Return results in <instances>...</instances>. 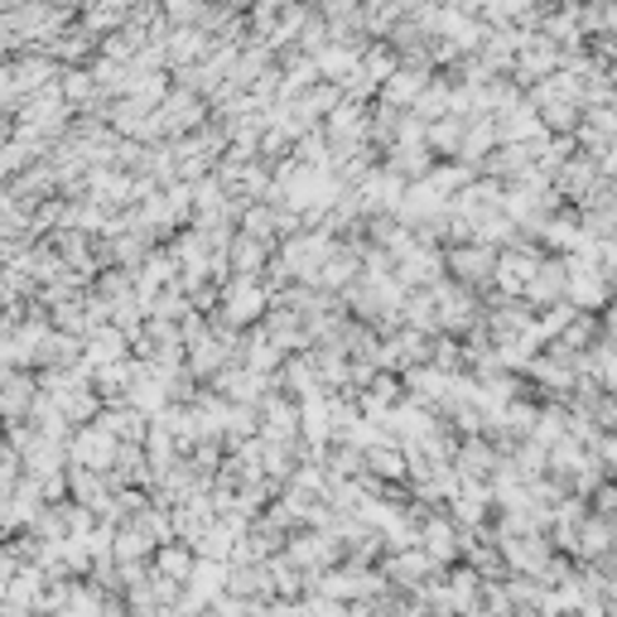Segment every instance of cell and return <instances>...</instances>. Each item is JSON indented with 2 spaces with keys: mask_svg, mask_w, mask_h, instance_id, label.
<instances>
[{
  "mask_svg": "<svg viewBox=\"0 0 617 617\" xmlns=\"http://www.w3.org/2000/svg\"><path fill=\"white\" fill-rule=\"evenodd\" d=\"M270 299H275V290L260 275H227L222 280V305H217V319H213V328H246V323H256L260 313L270 309Z\"/></svg>",
  "mask_w": 617,
  "mask_h": 617,
  "instance_id": "cell-1",
  "label": "cell"
},
{
  "mask_svg": "<svg viewBox=\"0 0 617 617\" xmlns=\"http://www.w3.org/2000/svg\"><path fill=\"white\" fill-rule=\"evenodd\" d=\"M116 454H121V439H116L111 429H102L97 419H92V425H77L73 435H68V458H73V468L111 472Z\"/></svg>",
  "mask_w": 617,
  "mask_h": 617,
  "instance_id": "cell-2",
  "label": "cell"
},
{
  "mask_svg": "<svg viewBox=\"0 0 617 617\" xmlns=\"http://www.w3.org/2000/svg\"><path fill=\"white\" fill-rule=\"evenodd\" d=\"M492 266H497V252L492 246H482V242H458L444 252V270L454 275L464 290H478V285H488L492 280Z\"/></svg>",
  "mask_w": 617,
  "mask_h": 617,
  "instance_id": "cell-3",
  "label": "cell"
},
{
  "mask_svg": "<svg viewBox=\"0 0 617 617\" xmlns=\"http://www.w3.org/2000/svg\"><path fill=\"white\" fill-rule=\"evenodd\" d=\"M213 44L217 39L213 34H203L199 24H189V30H169V39H164V63L169 68H193V63H203L208 54H213Z\"/></svg>",
  "mask_w": 617,
  "mask_h": 617,
  "instance_id": "cell-4",
  "label": "cell"
},
{
  "mask_svg": "<svg viewBox=\"0 0 617 617\" xmlns=\"http://www.w3.org/2000/svg\"><path fill=\"white\" fill-rule=\"evenodd\" d=\"M429 77H435V73H425V68H405V63H401V68L382 83L376 102H382V107H391V111H411L415 102H419V92H425Z\"/></svg>",
  "mask_w": 617,
  "mask_h": 617,
  "instance_id": "cell-5",
  "label": "cell"
},
{
  "mask_svg": "<svg viewBox=\"0 0 617 617\" xmlns=\"http://www.w3.org/2000/svg\"><path fill=\"white\" fill-rule=\"evenodd\" d=\"M564 285H570V266H564V256H545L521 299H526V305L550 309V305H560V299H564Z\"/></svg>",
  "mask_w": 617,
  "mask_h": 617,
  "instance_id": "cell-6",
  "label": "cell"
},
{
  "mask_svg": "<svg viewBox=\"0 0 617 617\" xmlns=\"http://www.w3.org/2000/svg\"><path fill=\"white\" fill-rule=\"evenodd\" d=\"M193 545L189 541H164V545H155V560H150V574H160V579L169 584H189V574H193Z\"/></svg>",
  "mask_w": 617,
  "mask_h": 617,
  "instance_id": "cell-7",
  "label": "cell"
},
{
  "mask_svg": "<svg viewBox=\"0 0 617 617\" xmlns=\"http://www.w3.org/2000/svg\"><path fill=\"white\" fill-rule=\"evenodd\" d=\"M227 266H232V275H260V270L270 266V246L256 242V236L236 232L232 246H227Z\"/></svg>",
  "mask_w": 617,
  "mask_h": 617,
  "instance_id": "cell-8",
  "label": "cell"
},
{
  "mask_svg": "<svg viewBox=\"0 0 617 617\" xmlns=\"http://www.w3.org/2000/svg\"><path fill=\"white\" fill-rule=\"evenodd\" d=\"M464 121H468V116H444V121H429L425 126L429 155H449V160H458V150H464Z\"/></svg>",
  "mask_w": 617,
  "mask_h": 617,
  "instance_id": "cell-9",
  "label": "cell"
},
{
  "mask_svg": "<svg viewBox=\"0 0 617 617\" xmlns=\"http://www.w3.org/2000/svg\"><path fill=\"white\" fill-rule=\"evenodd\" d=\"M396 68H401V54H396V49L386 44V39H372V44L362 49V73L372 77L376 87H382V83H386V77L396 73Z\"/></svg>",
  "mask_w": 617,
  "mask_h": 617,
  "instance_id": "cell-10",
  "label": "cell"
},
{
  "mask_svg": "<svg viewBox=\"0 0 617 617\" xmlns=\"http://www.w3.org/2000/svg\"><path fill=\"white\" fill-rule=\"evenodd\" d=\"M160 10H164V20H169V30H189V24L203 20L208 0H160Z\"/></svg>",
  "mask_w": 617,
  "mask_h": 617,
  "instance_id": "cell-11",
  "label": "cell"
},
{
  "mask_svg": "<svg viewBox=\"0 0 617 617\" xmlns=\"http://www.w3.org/2000/svg\"><path fill=\"white\" fill-rule=\"evenodd\" d=\"M603 34L617 39V0H603Z\"/></svg>",
  "mask_w": 617,
  "mask_h": 617,
  "instance_id": "cell-12",
  "label": "cell"
},
{
  "mask_svg": "<svg viewBox=\"0 0 617 617\" xmlns=\"http://www.w3.org/2000/svg\"><path fill=\"white\" fill-rule=\"evenodd\" d=\"M608 285H613V299H617V275H613V280H608Z\"/></svg>",
  "mask_w": 617,
  "mask_h": 617,
  "instance_id": "cell-13",
  "label": "cell"
}]
</instances>
